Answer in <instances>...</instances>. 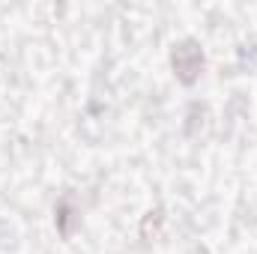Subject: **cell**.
I'll return each instance as SVG.
<instances>
[{"label": "cell", "mask_w": 257, "mask_h": 254, "mask_svg": "<svg viewBox=\"0 0 257 254\" xmlns=\"http://www.w3.org/2000/svg\"><path fill=\"white\" fill-rule=\"evenodd\" d=\"M171 60H174V69H177L180 81L183 84H192V81H197V75L203 69V51L194 42H180L174 48V57Z\"/></svg>", "instance_id": "6da1fadb"}]
</instances>
